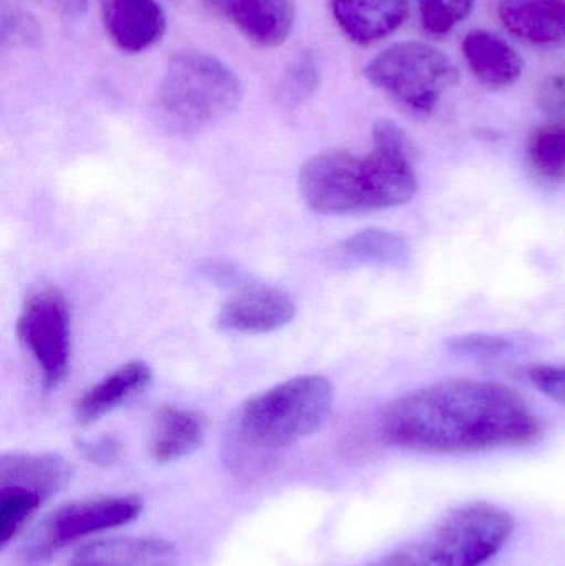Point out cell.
Masks as SVG:
<instances>
[{"label":"cell","instance_id":"7c38bea8","mask_svg":"<svg viewBox=\"0 0 565 566\" xmlns=\"http://www.w3.org/2000/svg\"><path fill=\"white\" fill-rule=\"evenodd\" d=\"M109 40L126 53L155 46L166 32V15L156 0H100Z\"/></svg>","mask_w":565,"mask_h":566},{"label":"cell","instance_id":"5bb4252c","mask_svg":"<svg viewBox=\"0 0 565 566\" xmlns=\"http://www.w3.org/2000/svg\"><path fill=\"white\" fill-rule=\"evenodd\" d=\"M498 13L508 32L524 42L565 45V0H506Z\"/></svg>","mask_w":565,"mask_h":566},{"label":"cell","instance_id":"ba28073f","mask_svg":"<svg viewBox=\"0 0 565 566\" xmlns=\"http://www.w3.org/2000/svg\"><path fill=\"white\" fill-rule=\"evenodd\" d=\"M17 333L42 373L43 388L55 389L69 375L72 358L70 310L53 286L30 293L20 312Z\"/></svg>","mask_w":565,"mask_h":566},{"label":"cell","instance_id":"9a60e30c","mask_svg":"<svg viewBox=\"0 0 565 566\" xmlns=\"http://www.w3.org/2000/svg\"><path fill=\"white\" fill-rule=\"evenodd\" d=\"M153 381V369L145 361H128L90 388L75 405L79 424H92L145 391Z\"/></svg>","mask_w":565,"mask_h":566},{"label":"cell","instance_id":"2e32d148","mask_svg":"<svg viewBox=\"0 0 565 566\" xmlns=\"http://www.w3.org/2000/svg\"><path fill=\"white\" fill-rule=\"evenodd\" d=\"M208 419L195 409L163 406L155 416L149 454L158 464L188 458L205 442Z\"/></svg>","mask_w":565,"mask_h":566},{"label":"cell","instance_id":"4316f807","mask_svg":"<svg viewBox=\"0 0 565 566\" xmlns=\"http://www.w3.org/2000/svg\"><path fill=\"white\" fill-rule=\"evenodd\" d=\"M66 13H82L86 7V0H59Z\"/></svg>","mask_w":565,"mask_h":566},{"label":"cell","instance_id":"cb8c5ba5","mask_svg":"<svg viewBox=\"0 0 565 566\" xmlns=\"http://www.w3.org/2000/svg\"><path fill=\"white\" fill-rule=\"evenodd\" d=\"M531 385L565 406V365H536L527 371Z\"/></svg>","mask_w":565,"mask_h":566},{"label":"cell","instance_id":"7a4b0ae2","mask_svg":"<svg viewBox=\"0 0 565 566\" xmlns=\"http://www.w3.org/2000/svg\"><path fill=\"white\" fill-rule=\"evenodd\" d=\"M368 155L325 151L302 166L299 189L305 205L322 216L362 214L407 205L417 196V148L390 119L375 122Z\"/></svg>","mask_w":565,"mask_h":566},{"label":"cell","instance_id":"8fae6325","mask_svg":"<svg viewBox=\"0 0 565 566\" xmlns=\"http://www.w3.org/2000/svg\"><path fill=\"white\" fill-rule=\"evenodd\" d=\"M245 39L265 49L282 45L294 29V0H202Z\"/></svg>","mask_w":565,"mask_h":566},{"label":"cell","instance_id":"ffe728a7","mask_svg":"<svg viewBox=\"0 0 565 566\" xmlns=\"http://www.w3.org/2000/svg\"><path fill=\"white\" fill-rule=\"evenodd\" d=\"M526 158L537 178L547 182L565 181V118L553 119L531 133Z\"/></svg>","mask_w":565,"mask_h":566},{"label":"cell","instance_id":"3957f363","mask_svg":"<svg viewBox=\"0 0 565 566\" xmlns=\"http://www.w3.org/2000/svg\"><path fill=\"white\" fill-rule=\"evenodd\" d=\"M334 399V386L324 376L289 379L239 408L232 426L236 439L255 452L281 451L321 429Z\"/></svg>","mask_w":565,"mask_h":566},{"label":"cell","instance_id":"52a82bcc","mask_svg":"<svg viewBox=\"0 0 565 566\" xmlns=\"http://www.w3.org/2000/svg\"><path fill=\"white\" fill-rule=\"evenodd\" d=\"M70 479L72 465L53 452L0 455V547L6 548Z\"/></svg>","mask_w":565,"mask_h":566},{"label":"cell","instance_id":"d6986e66","mask_svg":"<svg viewBox=\"0 0 565 566\" xmlns=\"http://www.w3.org/2000/svg\"><path fill=\"white\" fill-rule=\"evenodd\" d=\"M331 261L341 268H381L404 271L411 249L401 235L384 229H365L334 248Z\"/></svg>","mask_w":565,"mask_h":566},{"label":"cell","instance_id":"277c9868","mask_svg":"<svg viewBox=\"0 0 565 566\" xmlns=\"http://www.w3.org/2000/svg\"><path fill=\"white\" fill-rule=\"evenodd\" d=\"M514 532L510 512L488 502L460 505L370 566H483Z\"/></svg>","mask_w":565,"mask_h":566},{"label":"cell","instance_id":"4fadbf2b","mask_svg":"<svg viewBox=\"0 0 565 566\" xmlns=\"http://www.w3.org/2000/svg\"><path fill=\"white\" fill-rule=\"evenodd\" d=\"M342 32L358 45H372L397 32L410 15V0H331Z\"/></svg>","mask_w":565,"mask_h":566},{"label":"cell","instance_id":"30bf717a","mask_svg":"<svg viewBox=\"0 0 565 566\" xmlns=\"http://www.w3.org/2000/svg\"><path fill=\"white\" fill-rule=\"evenodd\" d=\"M295 303L278 286L251 283L239 289L222 305L219 328L232 333H271L294 319Z\"/></svg>","mask_w":565,"mask_h":566},{"label":"cell","instance_id":"603a6c76","mask_svg":"<svg viewBox=\"0 0 565 566\" xmlns=\"http://www.w3.org/2000/svg\"><path fill=\"white\" fill-rule=\"evenodd\" d=\"M448 349L453 355L477 361L500 359L514 352V343L500 335H484V333H468V335L453 336L447 342Z\"/></svg>","mask_w":565,"mask_h":566},{"label":"cell","instance_id":"7402d4cb","mask_svg":"<svg viewBox=\"0 0 565 566\" xmlns=\"http://www.w3.org/2000/svg\"><path fill=\"white\" fill-rule=\"evenodd\" d=\"M420 22L430 36H447L473 12L474 0H417Z\"/></svg>","mask_w":565,"mask_h":566},{"label":"cell","instance_id":"e0dca14e","mask_svg":"<svg viewBox=\"0 0 565 566\" xmlns=\"http://www.w3.org/2000/svg\"><path fill=\"white\" fill-rule=\"evenodd\" d=\"M461 49L471 72L488 88H508L523 73L520 53L496 33L473 30L464 36Z\"/></svg>","mask_w":565,"mask_h":566},{"label":"cell","instance_id":"9c48e42d","mask_svg":"<svg viewBox=\"0 0 565 566\" xmlns=\"http://www.w3.org/2000/svg\"><path fill=\"white\" fill-rule=\"evenodd\" d=\"M142 512L138 495H100L69 502L42 522L23 557L42 562L73 542L136 521Z\"/></svg>","mask_w":565,"mask_h":566},{"label":"cell","instance_id":"6da1fadb","mask_svg":"<svg viewBox=\"0 0 565 566\" xmlns=\"http://www.w3.org/2000/svg\"><path fill=\"white\" fill-rule=\"evenodd\" d=\"M543 422L510 386L450 379L401 396L380 419L385 444L423 454H474L523 448Z\"/></svg>","mask_w":565,"mask_h":566},{"label":"cell","instance_id":"8992f818","mask_svg":"<svg viewBox=\"0 0 565 566\" xmlns=\"http://www.w3.org/2000/svg\"><path fill=\"white\" fill-rule=\"evenodd\" d=\"M365 76L375 88L417 116L437 109L448 90L460 82L450 56L423 42H400L368 62Z\"/></svg>","mask_w":565,"mask_h":566},{"label":"cell","instance_id":"44dd1931","mask_svg":"<svg viewBox=\"0 0 565 566\" xmlns=\"http://www.w3.org/2000/svg\"><path fill=\"white\" fill-rule=\"evenodd\" d=\"M318 83H321V66L312 53H304L282 78L278 92L279 99L289 108L304 105L317 92Z\"/></svg>","mask_w":565,"mask_h":566},{"label":"cell","instance_id":"ac0fdd59","mask_svg":"<svg viewBox=\"0 0 565 566\" xmlns=\"http://www.w3.org/2000/svg\"><path fill=\"white\" fill-rule=\"evenodd\" d=\"M175 548L161 538L118 537L76 551L70 566H171Z\"/></svg>","mask_w":565,"mask_h":566},{"label":"cell","instance_id":"5b68a950","mask_svg":"<svg viewBox=\"0 0 565 566\" xmlns=\"http://www.w3.org/2000/svg\"><path fill=\"white\" fill-rule=\"evenodd\" d=\"M242 98L239 76L198 50L175 53L158 88V112L172 132L196 133L231 115Z\"/></svg>","mask_w":565,"mask_h":566},{"label":"cell","instance_id":"d4e9b609","mask_svg":"<svg viewBox=\"0 0 565 566\" xmlns=\"http://www.w3.org/2000/svg\"><path fill=\"white\" fill-rule=\"evenodd\" d=\"M537 105L553 119L565 118V76L551 75L537 90Z\"/></svg>","mask_w":565,"mask_h":566},{"label":"cell","instance_id":"484cf974","mask_svg":"<svg viewBox=\"0 0 565 566\" xmlns=\"http://www.w3.org/2000/svg\"><path fill=\"white\" fill-rule=\"evenodd\" d=\"M119 451H122L119 442L112 438V436H105V438L98 439V441L88 442V444L83 446V452H85L86 458L95 462V464H112V462L118 459Z\"/></svg>","mask_w":565,"mask_h":566}]
</instances>
